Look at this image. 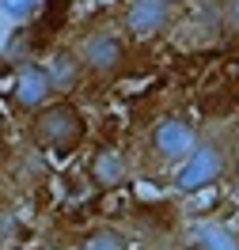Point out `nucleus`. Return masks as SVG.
Wrapping results in <instances>:
<instances>
[{
	"label": "nucleus",
	"mask_w": 239,
	"mask_h": 250,
	"mask_svg": "<svg viewBox=\"0 0 239 250\" xmlns=\"http://www.w3.org/2000/svg\"><path fill=\"white\" fill-rule=\"evenodd\" d=\"M236 152H239V148H236V129H232V125H209V129H201L194 152L175 167L171 186H175L182 197L217 186L220 178H228Z\"/></svg>",
	"instance_id": "1"
},
{
	"label": "nucleus",
	"mask_w": 239,
	"mask_h": 250,
	"mask_svg": "<svg viewBox=\"0 0 239 250\" xmlns=\"http://www.w3.org/2000/svg\"><path fill=\"white\" fill-rule=\"evenodd\" d=\"M27 141L49 156H72L87 141V118L72 99H53L42 110L27 114Z\"/></svg>",
	"instance_id": "2"
},
{
	"label": "nucleus",
	"mask_w": 239,
	"mask_h": 250,
	"mask_svg": "<svg viewBox=\"0 0 239 250\" xmlns=\"http://www.w3.org/2000/svg\"><path fill=\"white\" fill-rule=\"evenodd\" d=\"M201 137V129L190 114H159L156 122L148 125L144 137V156L152 159L156 167H171L175 171L182 159L194 152V144Z\"/></svg>",
	"instance_id": "3"
},
{
	"label": "nucleus",
	"mask_w": 239,
	"mask_h": 250,
	"mask_svg": "<svg viewBox=\"0 0 239 250\" xmlns=\"http://www.w3.org/2000/svg\"><path fill=\"white\" fill-rule=\"evenodd\" d=\"M72 49H76L84 72H87V76H95V80L122 76V72H126V64H129L126 34L114 31V27H87Z\"/></svg>",
	"instance_id": "4"
},
{
	"label": "nucleus",
	"mask_w": 239,
	"mask_h": 250,
	"mask_svg": "<svg viewBox=\"0 0 239 250\" xmlns=\"http://www.w3.org/2000/svg\"><path fill=\"white\" fill-rule=\"evenodd\" d=\"M178 8L163 4V0H129L122 12V34L133 42H156L175 27Z\"/></svg>",
	"instance_id": "5"
},
{
	"label": "nucleus",
	"mask_w": 239,
	"mask_h": 250,
	"mask_svg": "<svg viewBox=\"0 0 239 250\" xmlns=\"http://www.w3.org/2000/svg\"><path fill=\"white\" fill-rule=\"evenodd\" d=\"M57 91H53V80L46 72V61H23L12 76V106L19 114H34L46 103H53Z\"/></svg>",
	"instance_id": "6"
},
{
	"label": "nucleus",
	"mask_w": 239,
	"mask_h": 250,
	"mask_svg": "<svg viewBox=\"0 0 239 250\" xmlns=\"http://www.w3.org/2000/svg\"><path fill=\"white\" fill-rule=\"evenodd\" d=\"M46 72H49V80H53V91L65 95V99L76 91L80 83H84V76H87L72 46H57V49H53L49 61H46Z\"/></svg>",
	"instance_id": "7"
},
{
	"label": "nucleus",
	"mask_w": 239,
	"mask_h": 250,
	"mask_svg": "<svg viewBox=\"0 0 239 250\" xmlns=\"http://www.w3.org/2000/svg\"><path fill=\"white\" fill-rule=\"evenodd\" d=\"M87 174H91V182L99 189H118L129 174V163L118 148H99L91 156V163H87Z\"/></svg>",
	"instance_id": "8"
},
{
	"label": "nucleus",
	"mask_w": 239,
	"mask_h": 250,
	"mask_svg": "<svg viewBox=\"0 0 239 250\" xmlns=\"http://www.w3.org/2000/svg\"><path fill=\"white\" fill-rule=\"evenodd\" d=\"M194 250H239V231L228 224H205L194 235Z\"/></svg>",
	"instance_id": "9"
},
{
	"label": "nucleus",
	"mask_w": 239,
	"mask_h": 250,
	"mask_svg": "<svg viewBox=\"0 0 239 250\" xmlns=\"http://www.w3.org/2000/svg\"><path fill=\"white\" fill-rule=\"evenodd\" d=\"M76 250H133V247H129L126 231L103 224V228H91V231L84 235V239L76 243Z\"/></svg>",
	"instance_id": "10"
},
{
	"label": "nucleus",
	"mask_w": 239,
	"mask_h": 250,
	"mask_svg": "<svg viewBox=\"0 0 239 250\" xmlns=\"http://www.w3.org/2000/svg\"><path fill=\"white\" fill-rule=\"evenodd\" d=\"M217 27L239 34V0H217Z\"/></svg>",
	"instance_id": "11"
},
{
	"label": "nucleus",
	"mask_w": 239,
	"mask_h": 250,
	"mask_svg": "<svg viewBox=\"0 0 239 250\" xmlns=\"http://www.w3.org/2000/svg\"><path fill=\"white\" fill-rule=\"evenodd\" d=\"M38 4H42V0H0V12L8 19H27V16L38 12Z\"/></svg>",
	"instance_id": "12"
},
{
	"label": "nucleus",
	"mask_w": 239,
	"mask_h": 250,
	"mask_svg": "<svg viewBox=\"0 0 239 250\" xmlns=\"http://www.w3.org/2000/svg\"><path fill=\"white\" fill-rule=\"evenodd\" d=\"M228 178L236 182V189H239V152H236V159H232V171H228Z\"/></svg>",
	"instance_id": "13"
},
{
	"label": "nucleus",
	"mask_w": 239,
	"mask_h": 250,
	"mask_svg": "<svg viewBox=\"0 0 239 250\" xmlns=\"http://www.w3.org/2000/svg\"><path fill=\"white\" fill-rule=\"evenodd\" d=\"M163 4H171V8H178V4H186V0H163Z\"/></svg>",
	"instance_id": "14"
},
{
	"label": "nucleus",
	"mask_w": 239,
	"mask_h": 250,
	"mask_svg": "<svg viewBox=\"0 0 239 250\" xmlns=\"http://www.w3.org/2000/svg\"><path fill=\"white\" fill-rule=\"evenodd\" d=\"M182 250H194V247H182Z\"/></svg>",
	"instance_id": "15"
}]
</instances>
